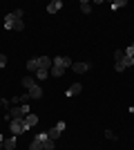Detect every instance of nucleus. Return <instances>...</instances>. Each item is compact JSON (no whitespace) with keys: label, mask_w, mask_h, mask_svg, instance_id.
I'll list each match as a JSON object with an SVG mask.
<instances>
[{"label":"nucleus","mask_w":134,"mask_h":150,"mask_svg":"<svg viewBox=\"0 0 134 150\" xmlns=\"http://www.w3.org/2000/svg\"><path fill=\"white\" fill-rule=\"evenodd\" d=\"M27 114H29V105H27V103H22V105H13L11 110H9V117H11V119H25Z\"/></svg>","instance_id":"nucleus-1"},{"label":"nucleus","mask_w":134,"mask_h":150,"mask_svg":"<svg viewBox=\"0 0 134 150\" xmlns=\"http://www.w3.org/2000/svg\"><path fill=\"white\" fill-rule=\"evenodd\" d=\"M9 130H11L13 137H16V134H22V132H27L25 119H11V121H9Z\"/></svg>","instance_id":"nucleus-2"},{"label":"nucleus","mask_w":134,"mask_h":150,"mask_svg":"<svg viewBox=\"0 0 134 150\" xmlns=\"http://www.w3.org/2000/svg\"><path fill=\"white\" fill-rule=\"evenodd\" d=\"M51 65H56V67L67 69V67L72 65V61H69V58H65V56H56V58H51Z\"/></svg>","instance_id":"nucleus-3"},{"label":"nucleus","mask_w":134,"mask_h":150,"mask_svg":"<svg viewBox=\"0 0 134 150\" xmlns=\"http://www.w3.org/2000/svg\"><path fill=\"white\" fill-rule=\"evenodd\" d=\"M89 67H92L89 63H72V69H74L76 74H83V72H87Z\"/></svg>","instance_id":"nucleus-4"},{"label":"nucleus","mask_w":134,"mask_h":150,"mask_svg":"<svg viewBox=\"0 0 134 150\" xmlns=\"http://www.w3.org/2000/svg\"><path fill=\"white\" fill-rule=\"evenodd\" d=\"M36 123H38V117L29 112V114H27V117H25V128H27V130H32V128H34V125H36Z\"/></svg>","instance_id":"nucleus-5"},{"label":"nucleus","mask_w":134,"mask_h":150,"mask_svg":"<svg viewBox=\"0 0 134 150\" xmlns=\"http://www.w3.org/2000/svg\"><path fill=\"white\" fill-rule=\"evenodd\" d=\"M16 144H18V141H16V137L11 134V137H7V139H5V144H2V150H13V148H16Z\"/></svg>","instance_id":"nucleus-6"},{"label":"nucleus","mask_w":134,"mask_h":150,"mask_svg":"<svg viewBox=\"0 0 134 150\" xmlns=\"http://www.w3.org/2000/svg\"><path fill=\"white\" fill-rule=\"evenodd\" d=\"M60 7H63L60 0H51L49 5H47V11H49V13H56V11H60Z\"/></svg>","instance_id":"nucleus-7"},{"label":"nucleus","mask_w":134,"mask_h":150,"mask_svg":"<svg viewBox=\"0 0 134 150\" xmlns=\"http://www.w3.org/2000/svg\"><path fill=\"white\" fill-rule=\"evenodd\" d=\"M81 92H83V85H81V83H74L65 94H67V96H76V94H81Z\"/></svg>","instance_id":"nucleus-8"},{"label":"nucleus","mask_w":134,"mask_h":150,"mask_svg":"<svg viewBox=\"0 0 134 150\" xmlns=\"http://www.w3.org/2000/svg\"><path fill=\"white\" fill-rule=\"evenodd\" d=\"M38 65H40V69H51V58L49 56H38Z\"/></svg>","instance_id":"nucleus-9"},{"label":"nucleus","mask_w":134,"mask_h":150,"mask_svg":"<svg viewBox=\"0 0 134 150\" xmlns=\"http://www.w3.org/2000/svg\"><path fill=\"white\" fill-rule=\"evenodd\" d=\"M29 96H32V99H40V96H43V88H40L38 83H36L34 88H29Z\"/></svg>","instance_id":"nucleus-10"},{"label":"nucleus","mask_w":134,"mask_h":150,"mask_svg":"<svg viewBox=\"0 0 134 150\" xmlns=\"http://www.w3.org/2000/svg\"><path fill=\"white\" fill-rule=\"evenodd\" d=\"M27 69L36 74V72L40 69V65H38V58H29V61H27Z\"/></svg>","instance_id":"nucleus-11"},{"label":"nucleus","mask_w":134,"mask_h":150,"mask_svg":"<svg viewBox=\"0 0 134 150\" xmlns=\"http://www.w3.org/2000/svg\"><path fill=\"white\" fill-rule=\"evenodd\" d=\"M13 20H16L13 13H7L5 16V29H13Z\"/></svg>","instance_id":"nucleus-12"},{"label":"nucleus","mask_w":134,"mask_h":150,"mask_svg":"<svg viewBox=\"0 0 134 150\" xmlns=\"http://www.w3.org/2000/svg\"><path fill=\"white\" fill-rule=\"evenodd\" d=\"M49 74H51V76H63V74H65V69H63V67H56V65H51Z\"/></svg>","instance_id":"nucleus-13"},{"label":"nucleus","mask_w":134,"mask_h":150,"mask_svg":"<svg viewBox=\"0 0 134 150\" xmlns=\"http://www.w3.org/2000/svg\"><path fill=\"white\" fill-rule=\"evenodd\" d=\"M29 150H45V148H43V141H38V139H34L32 144H29Z\"/></svg>","instance_id":"nucleus-14"},{"label":"nucleus","mask_w":134,"mask_h":150,"mask_svg":"<svg viewBox=\"0 0 134 150\" xmlns=\"http://www.w3.org/2000/svg\"><path fill=\"white\" fill-rule=\"evenodd\" d=\"M13 29H16V31H22V29H25V23H22V18H16V20H13Z\"/></svg>","instance_id":"nucleus-15"},{"label":"nucleus","mask_w":134,"mask_h":150,"mask_svg":"<svg viewBox=\"0 0 134 150\" xmlns=\"http://www.w3.org/2000/svg\"><path fill=\"white\" fill-rule=\"evenodd\" d=\"M43 148L45 150H54L56 148V141H54V139H47V141H43Z\"/></svg>","instance_id":"nucleus-16"},{"label":"nucleus","mask_w":134,"mask_h":150,"mask_svg":"<svg viewBox=\"0 0 134 150\" xmlns=\"http://www.w3.org/2000/svg\"><path fill=\"white\" fill-rule=\"evenodd\" d=\"M125 5H128V0H114V2H112V9L116 11V9H121V7H125Z\"/></svg>","instance_id":"nucleus-17"},{"label":"nucleus","mask_w":134,"mask_h":150,"mask_svg":"<svg viewBox=\"0 0 134 150\" xmlns=\"http://www.w3.org/2000/svg\"><path fill=\"white\" fill-rule=\"evenodd\" d=\"M22 85H25V88L29 90V88H34L36 83H34V79H32V76H27V79H22Z\"/></svg>","instance_id":"nucleus-18"},{"label":"nucleus","mask_w":134,"mask_h":150,"mask_svg":"<svg viewBox=\"0 0 134 150\" xmlns=\"http://www.w3.org/2000/svg\"><path fill=\"white\" fill-rule=\"evenodd\" d=\"M47 134H49V139H54V141H56V139L60 137V132H58L56 128H51V130H47Z\"/></svg>","instance_id":"nucleus-19"},{"label":"nucleus","mask_w":134,"mask_h":150,"mask_svg":"<svg viewBox=\"0 0 134 150\" xmlns=\"http://www.w3.org/2000/svg\"><path fill=\"white\" fill-rule=\"evenodd\" d=\"M81 9H83V13H89L92 11V5H89L87 0H83V2H81Z\"/></svg>","instance_id":"nucleus-20"},{"label":"nucleus","mask_w":134,"mask_h":150,"mask_svg":"<svg viewBox=\"0 0 134 150\" xmlns=\"http://www.w3.org/2000/svg\"><path fill=\"white\" fill-rule=\"evenodd\" d=\"M49 76V69H38L36 72V79H47Z\"/></svg>","instance_id":"nucleus-21"},{"label":"nucleus","mask_w":134,"mask_h":150,"mask_svg":"<svg viewBox=\"0 0 134 150\" xmlns=\"http://www.w3.org/2000/svg\"><path fill=\"white\" fill-rule=\"evenodd\" d=\"M34 139H38V141H47V139H49V134H47V132H38Z\"/></svg>","instance_id":"nucleus-22"},{"label":"nucleus","mask_w":134,"mask_h":150,"mask_svg":"<svg viewBox=\"0 0 134 150\" xmlns=\"http://www.w3.org/2000/svg\"><path fill=\"white\" fill-rule=\"evenodd\" d=\"M114 58H116V61H123V58H125V52H123V50H116L114 52Z\"/></svg>","instance_id":"nucleus-23"},{"label":"nucleus","mask_w":134,"mask_h":150,"mask_svg":"<svg viewBox=\"0 0 134 150\" xmlns=\"http://www.w3.org/2000/svg\"><path fill=\"white\" fill-rule=\"evenodd\" d=\"M114 69H116V72H123V69H125V63H123V61H116Z\"/></svg>","instance_id":"nucleus-24"},{"label":"nucleus","mask_w":134,"mask_h":150,"mask_svg":"<svg viewBox=\"0 0 134 150\" xmlns=\"http://www.w3.org/2000/svg\"><path fill=\"white\" fill-rule=\"evenodd\" d=\"M123 63H125V67H132V65H134V58L132 56H125V58H123Z\"/></svg>","instance_id":"nucleus-25"},{"label":"nucleus","mask_w":134,"mask_h":150,"mask_svg":"<svg viewBox=\"0 0 134 150\" xmlns=\"http://www.w3.org/2000/svg\"><path fill=\"white\" fill-rule=\"evenodd\" d=\"M65 128H67V125H65V121H58V123H56V130H58V132H63Z\"/></svg>","instance_id":"nucleus-26"},{"label":"nucleus","mask_w":134,"mask_h":150,"mask_svg":"<svg viewBox=\"0 0 134 150\" xmlns=\"http://www.w3.org/2000/svg\"><path fill=\"white\" fill-rule=\"evenodd\" d=\"M5 65H7V56H5V54H0V67H5Z\"/></svg>","instance_id":"nucleus-27"},{"label":"nucleus","mask_w":134,"mask_h":150,"mask_svg":"<svg viewBox=\"0 0 134 150\" xmlns=\"http://www.w3.org/2000/svg\"><path fill=\"white\" fill-rule=\"evenodd\" d=\"M13 18H22V9H16V11H13Z\"/></svg>","instance_id":"nucleus-28"},{"label":"nucleus","mask_w":134,"mask_h":150,"mask_svg":"<svg viewBox=\"0 0 134 150\" xmlns=\"http://www.w3.org/2000/svg\"><path fill=\"white\" fill-rule=\"evenodd\" d=\"M105 137H107V139H116V134L112 130H107V132H105Z\"/></svg>","instance_id":"nucleus-29"},{"label":"nucleus","mask_w":134,"mask_h":150,"mask_svg":"<svg viewBox=\"0 0 134 150\" xmlns=\"http://www.w3.org/2000/svg\"><path fill=\"white\" fill-rule=\"evenodd\" d=\"M125 56H132V58H134V50H132V47H128V50H125Z\"/></svg>","instance_id":"nucleus-30"},{"label":"nucleus","mask_w":134,"mask_h":150,"mask_svg":"<svg viewBox=\"0 0 134 150\" xmlns=\"http://www.w3.org/2000/svg\"><path fill=\"white\" fill-rule=\"evenodd\" d=\"M2 144H5V137H2V134H0V150H2Z\"/></svg>","instance_id":"nucleus-31"},{"label":"nucleus","mask_w":134,"mask_h":150,"mask_svg":"<svg viewBox=\"0 0 134 150\" xmlns=\"http://www.w3.org/2000/svg\"><path fill=\"white\" fill-rule=\"evenodd\" d=\"M130 47H132V50H134V43H132V45H130Z\"/></svg>","instance_id":"nucleus-32"},{"label":"nucleus","mask_w":134,"mask_h":150,"mask_svg":"<svg viewBox=\"0 0 134 150\" xmlns=\"http://www.w3.org/2000/svg\"><path fill=\"white\" fill-rule=\"evenodd\" d=\"M132 112H134V108H132Z\"/></svg>","instance_id":"nucleus-33"}]
</instances>
